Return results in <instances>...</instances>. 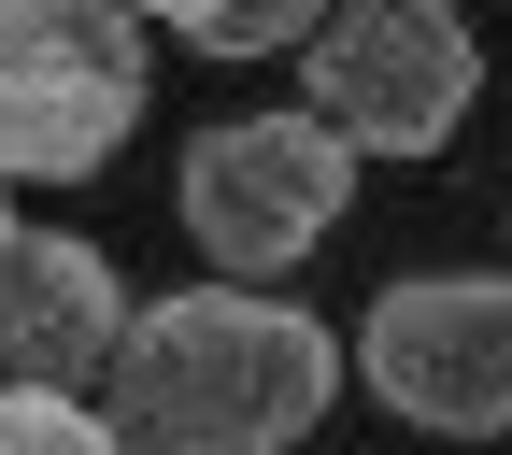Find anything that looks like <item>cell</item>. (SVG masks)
I'll use <instances>...</instances> for the list:
<instances>
[{
  "label": "cell",
  "instance_id": "1",
  "mask_svg": "<svg viewBox=\"0 0 512 455\" xmlns=\"http://www.w3.org/2000/svg\"><path fill=\"white\" fill-rule=\"evenodd\" d=\"M328 399H342V328H313L271 285H171L100 370L128 455H285L328 427Z\"/></svg>",
  "mask_w": 512,
  "mask_h": 455
},
{
  "label": "cell",
  "instance_id": "2",
  "mask_svg": "<svg viewBox=\"0 0 512 455\" xmlns=\"http://www.w3.org/2000/svg\"><path fill=\"white\" fill-rule=\"evenodd\" d=\"M157 43L114 0H0V185H100L143 128Z\"/></svg>",
  "mask_w": 512,
  "mask_h": 455
},
{
  "label": "cell",
  "instance_id": "3",
  "mask_svg": "<svg viewBox=\"0 0 512 455\" xmlns=\"http://www.w3.org/2000/svg\"><path fill=\"white\" fill-rule=\"evenodd\" d=\"M185 242L214 256V285H285L313 242L342 228V200H356V143L328 114H228V128H200L185 143Z\"/></svg>",
  "mask_w": 512,
  "mask_h": 455
},
{
  "label": "cell",
  "instance_id": "4",
  "mask_svg": "<svg viewBox=\"0 0 512 455\" xmlns=\"http://www.w3.org/2000/svg\"><path fill=\"white\" fill-rule=\"evenodd\" d=\"M356 384L427 441L512 427V271H399L356 313Z\"/></svg>",
  "mask_w": 512,
  "mask_h": 455
},
{
  "label": "cell",
  "instance_id": "5",
  "mask_svg": "<svg viewBox=\"0 0 512 455\" xmlns=\"http://www.w3.org/2000/svg\"><path fill=\"white\" fill-rule=\"evenodd\" d=\"M299 72H313V114L356 157H441L484 100V43L456 0H356V15L313 29Z\"/></svg>",
  "mask_w": 512,
  "mask_h": 455
},
{
  "label": "cell",
  "instance_id": "6",
  "mask_svg": "<svg viewBox=\"0 0 512 455\" xmlns=\"http://www.w3.org/2000/svg\"><path fill=\"white\" fill-rule=\"evenodd\" d=\"M143 299L114 285V256L86 228H29L0 256V384H43V399H86V384L128 356Z\"/></svg>",
  "mask_w": 512,
  "mask_h": 455
},
{
  "label": "cell",
  "instance_id": "7",
  "mask_svg": "<svg viewBox=\"0 0 512 455\" xmlns=\"http://www.w3.org/2000/svg\"><path fill=\"white\" fill-rule=\"evenodd\" d=\"M157 29H185L200 57H313V0H185V15H157Z\"/></svg>",
  "mask_w": 512,
  "mask_h": 455
},
{
  "label": "cell",
  "instance_id": "8",
  "mask_svg": "<svg viewBox=\"0 0 512 455\" xmlns=\"http://www.w3.org/2000/svg\"><path fill=\"white\" fill-rule=\"evenodd\" d=\"M0 455H128L100 399H43V384H0Z\"/></svg>",
  "mask_w": 512,
  "mask_h": 455
},
{
  "label": "cell",
  "instance_id": "9",
  "mask_svg": "<svg viewBox=\"0 0 512 455\" xmlns=\"http://www.w3.org/2000/svg\"><path fill=\"white\" fill-rule=\"evenodd\" d=\"M15 242H29V228H15V185H0V256H15Z\"/></svg>",
  "mask_w": 512,
  "mask_h": 455
}]
</instances>
